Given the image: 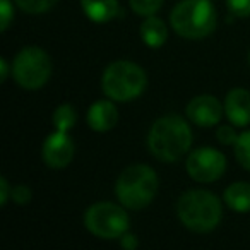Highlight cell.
<instances>
[{
  "mask_svg": "<svg viewBox=\"0 0 250 250\" xmlns=\"http://www.w3.org/2000/svg\"><path fill=\"white\" fill-rule=\"evenodd\" d=\"M42 158L45 165L52 170H62L74 158V143L67 132L55 130L46 137L42 147Z\"/></svg>",
  "mask_w": 250,
  "mask_h": 250,
  "instance_id": "9c48e42d",
  "label": "cell"
},
{
  "mask_svg": "<svg viewBox=\"0 0 250 250\" xmlns=\"http://www.w3.org/2000/svg\"><path fill=\"white\" fill-rule=\"evenodd\" d=\"M87 231L101 240H117L129 231V214L113 202H96L84 214Z\"/></svg>",
  "mask_w": 250,
  "mask_h": 250,
  "instance_id": "52a82bcc",
  "label": "cell"
},
{
  "mask_svg": "<svg viewBox=\"0 0 250 250\" xmlns=\"http://www.w3.org/2000/svg\"><path fill=\"white\" fill-rule=\"evenodd\" d=\"M84 14L93 22H108L117 16H124L118 7V0H81Z\"/></svg>",
  "mask_w": 250,
  "mask_h": 250,
  "instance_id": "4fadbf2b",
  "label": "cell"
},
{
  "mask_svg": "<svg viewBox=\"0 0 250 250\" xmlns=\"http://www.w3.org/2000/svg\"><path fill=\"white\" fill-rule=\"evenodd\" d=\"M52 122H53L55 130L69 132L74 125H76L77 113H76V110H74V106H70V104H60V106L53 111Z\"/></svg>",
  "mask_w": 250,
  "mask_h": 250,
  "instance_id": "2e32d148",
  "label": "cell"
},
{
  "mask_svg": "<svg viewBox=\"0 0 250 250\" xmlns=\"http://www.w3.org/2000/svg\"><path fill=\"white\" fill-rule=\"evenodd\" d=\"M158 192V175L147 165H130L115 184V195L124 208L141 211L154 201Z\"/></svg>",
  "mask_w": 250,
  "mask_h": 250,
  "instance_id": "7a4b0ae2",
  "label": "cell"
},
{
  "mask_svg": "<svg viewBox=\"0 0 250 250\" xmlns=\"http://www.w3.org/2000/svg\"><path fill=\"white\" fill-rule=\"evenodd\" d=\"M57 2L59 0H14V4L28 14H43L50 11Z\"/></svg>",
  "mask_w": 250,
  "mask_h": 250,
  "instance_id": "ac0fdd59",
  "label": "cell"
},
{
  "mask_svg": "<svg viewBox=\"0 0 250 250\" xmlns=\"http://www.w3.org/2000/svg\"><path fill=\"white\" fill-rule=\"evenodd\" d=\"M192 144V130L178 115H165L153 124L147 136V147L156 160L173 163L180 160Z\"/></svg>",
  "mask_w": 250,
  "mask_h": 250,
  "instance_id": "6da1fadb",
  "label": "cell"
},
{
  "mask_svg": "<svg viewBox=\"0 0 250 250\" xmlns=\"http://www.w3.org/2000/svg\"><path fill=\"white\" fill-rule=\"evenodd\" d=\"M118 111L110 100H100L87 110V125L94 132H108L117 125Z\"/></svg>",
  "mask_w": 250,
  "mask_h": 250,
  "instance_id": "7c38bea8",
  "label": "cell"
},
{
  "mask_svg": "<svg viewBox=\"0 0 250 250\" xmlns=\"http://www.w3.org/2000/svg\"><path fill=\"white\" fill-rule=\"evenodd\" d=\"M9 199H12V188H11V185H9L7 178L2 177L0 178V204L5 206Z\"/></svg>",
  "mask_w": 250,
  "mask_h": 250,
  "instance_id": "cb8c5ba5",
  "label": "cell"
},
{
  "mask_svg": "<svg viewBox=\"0 0 250 250\" xmlns=\"http://www.w3.org/2000/svg\"><path fill=\"white\" fill-rule=\"evenodd\" d=\"M225 202L231 211L235 212H249L250 211V184L247 182H235L228 185L223 194Z\"/></svg>",
  "mask_w": 250,
  "mask_h": 250,
  "instance_id": "9a60e30c",
  "label": "cell"
},
{
  "mask_svg": "<svg viewBox=\"0 0 250 250\" xmlns=\"http://www.w3.org/2000/svg\"><path fill=\"white\" fill-rule=\"evenodd\" d=\"M216 137H218L219 143L225 144V146H235L236 139H238L235 129L229 127V125H221L218 129V132H216Z\"/></svg>",
  "mask_w": 250,
  "mask_h": 250,
  "instance_id": "7402d4cb",
  "label": "cell"
},
{
  "mask_svg": "<svg viewBox=\"0 0 250 250\" xmlns=\"http://www.w3.org/2000/svg\"><path fill=\"white\" fill-rule=\"evenodd\" d=\"M235 156L243 170L250 171V130L238 136L235 143Z\"/></svg>",
  "mask_w": 250,
  "mask_h": 250,
  "instance_id": "e0dca14e",
  "label": "cell"
},
{
  "mask_svg": "<svg viewBox=\"0 0 250 250\" xmlns=\"http://www.w3.org/2000/svg\"><path fill=\"white\" fill-rule=\"evenodd\" d=\"M226 5L233 18H249L250 16V0H226Z\"/></svg>",
  "mask_w": 250,
  "mask_h": 250,
  "instance_id": "ffe728a7",
  "label": "cell"
},
{
  "mask_svg": "<svg viewBox=\"0 0 250 250\" xmlns=\"http://www.w3.org/2000/svg\"><path fill=\"white\" fill-rule=\"evenodd\" d=\"M12 201L18 204H28L31 201V188L28 185H16L12 188Z\"/></svg>",
  "mask_w": 250,
  "mask_h": 250,
  "instance_id": "603a6c76",
  "label": "cell"
},
{
  "mask_svg": "<svg viewBox=\"0 0 250 250\" xmlns=\"http://www.w3.org/2000/svg\"><path fill=\"white\" fill-rule=\"evenodd\" d=\"M249 65H250V53H249Z\"/></svg>",
  "mask_w": 250,
  "mask_h": 250,
  "instance_id": "4316f807",
  "label": "cell"
},
{
  "mask_svg": "<svg viewBox=\"0 0 250 250\" xmlns=\"http://www.w3.org/2000/svg\"><path fill=\"white\" fill-rule=\"evenodd\" d=\"M177 214L182 225L194 233L212 231L219 225L223 208L219 199L208 190H188L178 199Z\"/></svg>",
  "mask_w": 250,
  "mask_h": 250,
  "instance_id": "3957f363",
  "label": "cell"
},
{
  "mask_svg": "<svg viewBox=\"0 0 250 250\" xmlns=\"http://www.w3.org/2000/svg\"><path fill=\"white\" fill-rule=\"evenodd\" d=\"M165 0H129L130 9L136 14L147 18V16H154L161 7H163Z\"/></svg>",
  "mask_w": 250,
  "mask_h": 250,
  "instance_id": "d6986e66",
  "label": "cell"
},
{
  "mask_svg": "<svg viewBox=\"0 0 250 250\" xmlns=\"http://www.w3.org/2000/svg\"><path fill=\"white\" fill-rule=\"evenodd\" d=\"M147 86V76L144 69L130 60H117L104 69L101 77V87L106 98L118 103L136 100Z\"/></svg>",
  "mask_w": 250,
  "mask_h": 250,
  "instance_id": "5b68a950",
  "label": "cell"
},
{
  "mask_svg": "<svg viewBox=\"0 0 250 250\" xmlns=\"http://www.w3.org/2000/svg\"><path fill=\"white\" fill-rule=\"evenodd\" d=\"M118 240H120L122 249H125V250H134L139 247V240H137L132 233H125V235H122Z\"/></svg>",
  "mask_w": 250,
  "mask_h": 250,
  "instance_id": "d4e9b609",
  "label": "cell"
},
{
  "mask_svg": "<svg viewBox=\"0 0 250 250\" xmlns=\"http://www.w3.org/2000/svg\"><path fill=\"white\" fill-rule=\"evenodd\" d=\"M14 19V7H12L11 0H0V29L7 31Z\"/></svg>",
  "mask_w": 250,
  "mask_h": 250,
  "instance_id": "44dd1931",
  "label": "cell"
},
{
  "mask_svg": "<svg viewBox=\"0 0 250 250\" xmlns=\"http://www.w3.org/2000/svg\"><path fill=\"white\" fill-rule=\"evenodd\" d=\"M187 118L197 127H214L219 124L223 115V106L218 98L211 94H201L190 100L185 108Z\"/></svg>",
  "mask_w": 250,
  "mask_h": 250,
  "instance_id": "30bf717a",
  "label": "cell"
},
{
  "mask_svg": "<svg viewBox=\"0 0 250 250\" xmlns=\"http://www.w3.org/2000/svg\"><path fill=\"white\" fill-rule=\"evenodd\" d=\"M9 74H12V69H9V63L5 59H0V81L4 83L9 77Z\"/></svg>",
  "mask_w": 250,
  "mask_h": 250,
  "instance_id": "484cf974",
  "label": "cell"
},
{
  "mask_svg": "<svg viewBox=\"0 0 250 250\" xmlns=\"http://www.w3.org/2000/svg\"><path fill=\"white\" fill-rule=\"evenodd\" d=\"M170 24L182 38L202 40L216 29L218 14L211 0H182L171 11Z\"/></svg>",
  "mask_w": 250,
  "mask_h": 250,
  "instance_id": "277c9868",
  "label": "cell"
},
{
  "mask_svg": "<svg viewBox=\"0 0 250 250\" xmlns=\"http://www.w3.org/2000/svg\"><path fill=\"white\" fill-rule=\"evenodd\" d=\"M52 60L40 46H26L12 62V77L19 87L36 91L46 84L52 76Z\"/></svg>",
  "mask_w": 250,
  "mask_h": 250,
  "instance_id": "8992f818",
  "label": "cell"
},
{
  "mask_svg": "<svg viewBox=\"0 0 250 250\" xmlns=\"http://www.w3.org/2000/svg\"><path fill=\"white\" fill-rule=\"evenodd\" d=\"M141 38L149 48H160V46L165 45V42L168 38L167 24L160 18L147 16L143 24H141Z\"/></svg>",
  "mask_w": 250,
  "mask_h": 250,
  "instance_id": "5bb4252c",
  "label": "cell"
},
{
  "mask_svg": "<svg viewBox=\"0 0 250 250\" xmlns=\"http://www.w3.org/2000/svg\"><path fill=\"white\" fill-rule=\"evenodd\" d=\"M225 113L235 127H245L250 124V93L242 87L231 89L226 94Z\"/></svg>",
  "mask_w": 250,
  "mask_h": 250,
  "instance_id": "8fae6325",
  "label": "cell"
},
{
  "mask_svg": "<svg viewBox=\"0 0 250 250\" xmlns=\"http://www.w3.org/2000/svg\"><path fill=\"white\" fill-rule=\"evenodd\" d=\"M187 173L199 184H212L223 177L226 170V158L214 147H199L187 158Z\"/></svg>",
  "mask_w": 250,
  "mask_h": 250,
  "instance_id": "ba28073f",
  "label": "cell"
}]
</instances>
